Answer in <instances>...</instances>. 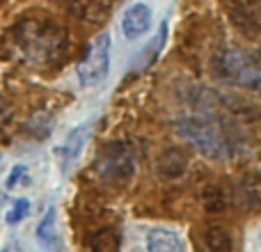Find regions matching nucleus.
I'll return each mask as SVG.
<instances>
[{"instance_id":"4468645a","label":"nucleus","mask_w":261,"mask_h":252,"mask_svg":"<svg viewBox=\"0 0 261 252\" xmlns=\"http://www.w3.org/2000/svg\"><path fill=\"white\" fill-rule=\"evenodd\" d=\"M28 213H30V199L16 197L12 202V209H7V213H5V222H7V225H18Z\"/></svg>"},{"instance_id":"423d86ee","label":"nucleus","mask_w":261,"mask_h":252,"mask_svg":"<svg viewBox=\"0 0 261 252\" xmlns=\"http://www.w3.org/2000/svg\"><path fill=\"white\" fill-rule=\"evenodd\" d=\"M92 129H94V122H83V124H78L76 129L69 131L64 142L58 147V161H60L62 170H69V167L78 161V156H81V152L85 149L87 140H90V135H92Z\"/></svg>"},{"instance_id":"f8f14e48","label":"nucleus","mask_w":261,"mask_h":252,"mask_svg":"<svg viewBox=\"0 0 261 252\" xmlns=\"http://www.w3.org/2000/svg\"><path fill=\"white\" fill-rule=\"evenodd\" d=\"M204 245H206V252H231L234 250L231 234L220 225L208 227L206 234H204Z\"/></svg>"},{"instance_id":"1a4fd4ad","label":"nucleus","mask_w":261,"mask_h":252,"mask_svg":"<svg viewBox=\"0 0 261 252\" xmlns=\"http://www.w3.org/2000/svg\"><path fill=\"white\" fill-rule=\"evenodd\" d=\"M227 9L239 28L261 32V0H229Z\"/></svg>"},{"instance_id":"f03ea898","label":"nucleus","mask_w":261,"mask_h":252,"mask_svg":"<svg viewBox=\"0 0 261 252\" xmlns=\"http://www.w3.org/2000/svg\"><path fill=\"white\" fill-rule=\"evenodd\" d=\"M14 46L30 64H48L64 53L67 32L50 18L30 16L14 28Z\"/></svg>"},{"instance_id":"dca6fc26","label":"nucleus","mask_w":261,"mask_h":252,"mask_svg":"<svg viewBox=\"0 0 261 252\" xmlns=\"http://www.w3.org/2000/svg\"><path fill=\"white\" fill-rule=\"evenodd\" d=\"M25 174H28V165H23V163L14 165V167H12V172H9V177H7V181H5V188L12 190L14 186L21 184V179H23Z\"/></svg>"},{"instance_id":"0eeeda50","label":"nucleus","mask_w":261,"mask_h":252,"mask_svg":"<svg viewBox=\"0 0 261 252\" xmlns=\"http://www.w3.org/2000/svg\"><path fill=\"white\" fill-rule=\"evenodd\" d=\"M151 21H153V14L151 7L147 3H133L124 9L122 14V32L124 37L130 41L140 39L142 35H147L151 30Z\"/></svg>"},{"instance_id":"6ab92c4d","label":"nucleus","mask_w":261,"mask_h":252,"mask_svg":"<svg viewBox=\"0 0 261 252\" xmlns=\"http://www.w3.org/2000/svg\"><path fill=\"white\" fill-rule=\"evenodd\" d=\"M3 163H5V156H3V154H0V167H3Z\"/></svg>"},{"instance_id":"2eb2a0df","label":"nucleus","mask_w":261,"mask_h":252,"mask_svg":"<svg viewBox=\"0 0 261 252\" xmlns=\"http://www.w3.org/2000/svg\"><path fill=\"white\" fill-rule=\"evenodd\" d=\"M202 202H204L206 211H222V209H225V195L220 193V188L211 186V188H204Z\"/></svg>"},{"instance_id":"a211bd4d","label":"nucleus","mask_w":261,"mask_h":252,"mask_svg":"<svg viewBox=\"0 0 261 252\" xmlns=\"http://www.w3.org/2000/svg\"><path fill=\"white\" fill-rule=\"evenodd\" d=\"M5 199H7V195H5V193H0V204H3Z\"/></svg>"},{"instance_id":"20e7f679","label":"nucleus","mask_w":261,"mask_h":252,"mask_svg":"<svg viewBox=\"0 0 261 252\" xmlns=\"http://www.w3.org/2000/svg\"><path fill=\"white\" fill-rule=\"evenodd\" d=\"M110 51H113V39L108 32H101L90 41L85 58L76 67L78 81L83 87H94L106 81L110 71Z\"/></svg>"},{"instance_id":"f257e3e1","label":"nucleus","mask_w":261,"mask_h":252,"mask_svg":"<svg viewBox=\"0 0 261 252\" xmlns=\"http://www.w3.org/2000/svg\"><path fill=\"white\" fill-rule=\"evenodd\" d=\"M176 131L206 158L229 161L241 152V131L231 119L216 110H195L176 122Z\"/></svg>"},{"instance_id":"ddd939ff","label":"nucleus","mask_w":261,"mask_h":252,"mask_svg":"<svg viewBox=\"0 0 261 252\" xmlns=\"http://www.w3.org/2000/svg\"><path fill=\"white\" fill-rule=\"evenodd\" d=\"M90 252H119V234L113 227L99 230L90 241Z\"/></svg>"},{"instance_id":"9d476101","label":"nucleus","mask_w":261,"mask_h":252,"mask_svg":"<svg viewBox=\"0 0 261 252\" xmlns=\"http://www.w3.org/2000/svg\"><path fill=\"white\" fill-rule=\"evenodd\" d=\"M236 199L248 209H261V172H250L236 184Z\"/></svg>"},{"instance_id":"39448f33","label":"nucleus","mask_w":261,"mask_h":252,"mask_svg":"<svg viewBox=\"0 0 261 252\" xmlns=\"http://www.w3.org/2000/svg\"><path fill=\"white\" fill-rule=\"evenodd\" d=\"M135 167H138V161H135V152L128 142H115L106 147L96 161L99 177L115 186L130 181V177L135 174Z\"/></svg>"},{"instance_id":"f3484780","label":"nucleus","mask_w":261,"mask_h":252,"mask_svg":"<svg viewBox=\"0 0 261 252\" xmlns=\"http://www.w3.org/2000/svg\"><path fill=\"white\" fill-rule=\"evenodd\" d=\"M0 252H23V250L18 248V245H14V243H7V245H5V248L0 250Z\"/></svg>"},{"instance_id":"9b49d317","label":"nucleus","mask_w":261,"mask_h":252,"mask_svg":"<svg viewBox=\"0 0 261 252\" xmlns=\"http://www.w3.org/2000/svg\"><path fill=\"white\" fill-rule=\"evenodd\" d=\"M37 239L41 245H46L48 250L60 248V236H58V209L48 207V211L44 213V218L37 225Z\"/></svg>"},{"instance_id":"6e6552de","label":"nucleus","mask_w":261,"mask_h":252,"mask_svg":"<svg viewBox=\"0 0 261 252\" xmlns=\"http://www.w3.org/2000/svg\"><path fill=\"white\" fill-rule=\"evenodd\" d=\"M147 252H186V241L179 232L167 227H151L144 236Z\"/></svg>"},{"instance_id":"7ed1b4c3","label":"nucleus","mask_w":261,"mask_h":252,"mask_svg":"<svg viewBox=\"0 0 261 252\" xmlns=\"http://www.w3.org/2000/svg\"><path fill=\"white\" fill-rule=\"evenodd\" d=\"M211 69L220 81L261 94V51L248 46H222L213 53Z\"/></svg>"}]
</instances>
